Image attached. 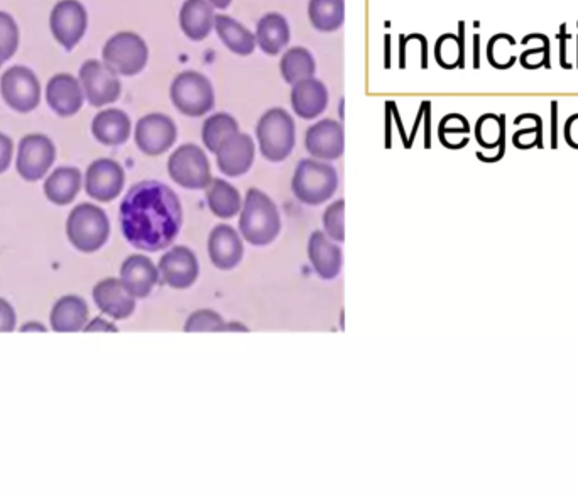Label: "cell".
Masks as SVG:
<instances>
[{
	"label": "cell",
	"mask_w": 578,
	"mask_h": 499,
	"mask_svg": "<svg viewBox=\"0 0 578 499\" xmlns=\"http://www.w3.org/2000/svg\"><path fill=\"white\" fill-rule=\"evenodd\" d=\"M120 229L126 241L146 253H158L176 241L183 227L180 197L161 181H139L122 198Z\"/></svg>",
	"instance_id": "6da1fadb"
},
{
	"label": "cell",
	"mask_w": 578,
	"mask_h": 499,
	"mask_svg": "<svg viewBox=\"0 0 578 499\" xmlns=\"http://www.w3.org/2000/svg\"><path fill=\"white\" fill-rule=\"evenodd\" d=\"M239 232L254 247H266L278 239L281 215L273 198L259 190H247L239 215Z\"/></svg>",
	"instance_id": "7a4b0ae2"
},
{
	"label": "cell",
	"mask_w": 578,
	"mask_h": 499,
	"mask_svg": "<svg viewBox=\"0 0 578 499\" xmlns=\"http://www.w3.org/2000/svg\"><path fill=\"white\" fill-rule=\"evenodd\" d=\"M339 188V173L328 161L306 158L296 166L291 192L308 207L330 202Z\"/></svg>",
	"instance_id": "3957f363"
},
{
	"label": "cell",
	"mask_w": 578,
	"mask_h": 499,
	"mask_svg": "<svg viewBox=\"0 0 578 499\" xmlns=\"http://www.w3.org/2000/svg\"><path fill=\"white\" fill-rule=\"evenodd\" d=\"M256 139L264 160L283 163L296 144V126L288 110L273 107L262 114L256 126Z\"/></svg>",
	"instance_id": "277c9868"
},
{
	"label": "cell",
	"mask_w": 578,
	"mask_h": 499,
	"mask_svg": "<svg viewBox=\"0 0 578 499\" xmlns=\"http://www.w3.org/2000/svg\"><path fill=\"white\" fill-rule=\"evenodd\" d=\"M66 236L80 253H97L109 241V217L93 203H80L68 215Z\"/></svg>",
	"instance_id": "5b68a950"
},
{
	"label": "cell",
	"mask_w": 578,
	"mask_h": 499,
	"mask_svg": "<svg viewBox=\"0 0 578 499\" xmlns=\"http://www.w3.org/2000/svg\"><path fill=\"white\" fill-rule=\"evenodd\" d=\"M170 99L183 116L203 117L215 107V90L203 73L186 70L171 83Z\"/></svg>",
	"instance_id": "8992f818"
},
{
	"label": "cell",
	"mask_w": 578,
	"mask_h": 499,
	"mask_svg": "<svg viewBox=\"0 0 578 499\" xmlns=\"http://www.w3.org/2000/svg\"><path fill=\"white\" fill-rule=\"evenodd\" d=\"M102 60L119 77H136L148 65V44L139 34L122 31L105 43Z\"/></svg>",
	"instance_id": "52a82bcc"
},
{
	"label": "cell",
	"mask_w": 578,
	"mask_h": 499,
	"mask_svg": "<svg viewBox=\"0 0 578 499\" xmlns=\"http://www.w3.org/2000/svg\"><path fill=\"white\" fill-rule=\"evenodd\" d=\"M168 175L185 190H205L213 180L208 156L197 144H181L168 160Z\"/></svg>",
	"instance_id": "ba28073f"
},
{
	"label": "cell",
	"mask_w": 578,
	"mask_h": 499,
	"mask_svg": "<svg viewBox=\"0 0 578 499\" xmlns=\"http://www.w3.org/2000/svg\"><path fill=\"white\" fill-rule=\"evenodd\" d=\"M0 94L12 110L28 114L41 102V85L33 70L16 65L0 78Z\"/></svg>",
	"instance_id": "9c48e42d"
},
{
	"label": "cell",
	"mask_w": 578,
	"mask_h": 499,
	"mask_svg": "<svg viewBox=\"0 0 578 499\" xmlns=\"http://www.w3.org/2000/svg\"><path fill=\"white\" fill-rule=\"evenodd\" d=\"M80 83L88 104L105 107L114 104L122 94L119 75L110 70L104 61L88 60L80 68Z\"/></svg>",
	"instance_id": "30bf717a"
},
{
	"label": "cell",
	"mask_w": 578,
	"mask_h": 499,
	"mask_svg": "<svg viewBox=\"0 0 578 499\" xmlns=\"http://www.w3.org/2000/svg\"><path fill=\"white\" fill-rule=\"evenodd\" d=\"M176 139H178L176 122L166 114L153 112L137 121L134 141L141 153L161 156L175 146Z\"/></svg>",
	"instance_id": "8fae6325"
},
{
	"label": "cell",
	"mask_w": 578,
	"mask_h": 499,
	"mask_svg": "<svg viewBox=\"0 0 578 499\" xmlns=\"http://www.w3.org/2000/svg\"><path fill=\"white\" fill-rule=\"evenodd\" d=\"M56 160L53 141L43 134H29L17 149V173L26 181H38L48 175Z\"/></svg>",
	"instance_id": "7c38bea8"
},
{
	"label": "cell",
	"mask_w": 578,
	"mask_h": 499,
	"mask_svg": "<svg viewBox=\"0 0 578 499\" xmlns=\"http://www.w3.org/2000/svg\"><path fill=\"white\" fill-rule=\"evenodd\" d=\"M87 26V9L78 0H60L51 11V33L66 51L73 50L82 41Z\"/></svg>",
	"instance_id": "4fadbf2b"
},
{
	"label": "cell",
	"mask_w": 578,
	"mask_h": 499,
	"mask_svg": "<svg viewBox=\"0 0 578 499\" xmlns=\"http://www.w3.org/2000/svg\"><path fill=\"white\" fill-rule=\"evenodd\" d=\"M158 269L161 281L173 290H188L200 276L197 254L186 246L168 249L159 259Z\"/></svg>",
	"instance_id": "5bb4252c"
},
{
	"label": "cell",
	"mask_w": 578,
	"mask_h": 499,
	"mask_svg": "<svg viewBox=\"0 0 578 499\" xmlns=\"http://www.w3.org/2000/svg\"><path fill=\"white\" fill-rule=\"evenodd\" d=\"M126 185V171L115 160L100 158L88 166L85 192L100 203L114 202Z\"/></svg>",
	"instance_id": "9a60e30c"
},
{
	"label": "cell",
	"mask_w": 578,
	"mask_h": 499,
	"mask_svg": "<svg viewBox=\"0 0 578 499\" xmlns=\"http://www.w3.org/2000/svg\"><path fill=\"white\" fill-rule=\"evenodd\" d=\"M305 148L315 160H340L345 151L344 126L333 119L315 122L306 131Z\"/></svg>",
	"instance_id": "2e32d148"
},
{
	"label": "cell",
	"mask_w": 578,
	"mask_h": 499,
	"mask_svg": "<svg viewBox=\"0 0 578 499\" xmlns=\"http://www.w3.org/2000/svg\"><path fill=\"white\" fill-rule=\"evenodd\" d=\"M217 156V166L220 173L229 178H239L251 171L256 160V141L244 132H237L229 139H225Z\"/></svg>",
	"instance_id": "e0dca14e"
},
{
	"label": "cell",
	"mask_w": 578,
	"mask_h": 499,
	"mask_svg": "<svg viewBox=\"0 0 578 499\" xmlns=\"http://www.w3.org/2000/svg\"><path fill=\"white\" fill-rule=\"evenodd\" d=\"M207 251L215 268L232 271L244 258V239L232 225L220 224L208 236Z\"/></svg>",
	"instance_id": "ac0fdd59"
},
{
	"label": "cell",
	"mask_w": 578,
	"mask_h": 499,
	"mask_svg": "<svg viewBox=\"0 0 578 499\" xmlns=\"http://www.w3.org/2000/svg\"><path fill=\"white\" fill-rule=\"evenodd\" d=\"M93 302L100 312L114 320H126L136 312V298L127 290L120 278H105L92 291Z\"/></svg>",
	"instance_id": "d6986e66"
},
{
	"label": "cell",
	"mask_w": 578,
	"mask_h": 499,
	"mask_svg": "<svg viewBox=\"0 0 578 499\" xmlns=\"http://www.w3.org/2000/svg\"><path fill=\"white\" fill-rule=\"evenodd\" d=\"M289 100L296 116L305 121H315L327 110L330 95L327 85L313 77L291 85Z\"/></svg>",
	"instance_id": "ffe728a7"
},
{
	"label": "cell",
	"mask_w": 578,
	"mask_h": 499,
	"mask_svg": "<svg viewBox=\"0 0 578 499\" xmlns=\"http://www.w3.org/2000/svg\"><path fill=\"white\" fill-rule=\"evenodd\" d=\"M159 280L158 266L148 256L132 254L120 266V281L136 300L148 298Z\"/></svg>",
	"instance_id": "44dd1931"
},
{
	"label": "cell",
	"mask_w": 578,
	"mask_h": 499,
	"mask_svg": "<svg viewBox=\"0 0 578 499\" xmlns=\"http://www.w3.org/2000/svg\"><path fill=\"white\" fill-rule=\"evenodd\" d=\"M308 259L311 268L322 280L332 281L340 275L344 256L337 242L323 231H315L308 241Z\"/></svg>",
	"instance_id": "7402d4cb"
},
{
	"label": "cell",
	"mask_w": 578,
	"mask_h": 499,
	"mask_svg": "<svg viewBox=\"0 0 578 499\" xmlns=\"http://www.w3.org/2000/svg\"><path fill=\"white\" fill-rule=\"evenodd\" d=\"M46 100L58 116H75L85 100L82 83L70 73H58L48 82Z\"/></svg>",
	"instance_id": "603a6c76"
},
{
	"label": "cell",
	"mask_w": 578,
	"mask_h": 499,
	"mask_svg": "<svg viewBox=\"0 0 578 499\" xmlns=\"http://www.w3.org/2000/svg\"><path fill=\"white\" fill-rule=\"evenodd\" d=\"M215 16V7L208 0H185L178 22L186 38L202 43L215 29Z\"/></svg>",
	"instance_id": "cb8c5ba5"
},
{
	"label": "cell",
	"mask_w": 578,
	"mask_h": 499,
	"mask_svg": "<svg viewBox=\"0 0 578 499\" xmlns=\"http://www.w3.org/2000/svg\"><path fill=\"white\" fill-rule=\"evenodd\" d=\"M256 43L259 50L268 56L281 55L291 41V28L283 14L268 12L257 21Z\"/></svg>",
	"instance_id": "d4e9b609"
},
{
	"label": "cell",
	"mask_w": 578,
	"mask_h": 499,
	"mask_svg": "<svg viewBox=\"0 0 578 499\" xmlns=\"http://www.w3.org/2000/svg\"><path fill=\"white\" fill-rule=\"evenodd\" d=\"M132 122L124 110L105 109L100 110L93 117L92 134L104 146H120L127 143L131 138Z\"/></svg>",
	"instance_id": "484cf974"
},
{
	"label": "cell",
	"mask_w": 578,
	"mask_h": 499,
	"mask_svg": "<svg viewBox=\"0 0 578 499\" xmlns=\"http://www.w3.org/2000/svg\"><path fill=\"white\" fill-rule=\"evenodd\" d=\"M213 31L217 33L225 48L234 55L251 56L256 51V34L234 17L217 14Z\"/></svg>",
	"instance_id": "4316f807"
},
{
	"label": "cell",
	"mask_w": 578,
	"mask_h": 499,
	"mask_svg": "<svg viewBox=\"0 0 578 499\" xmlns=\"http://www.w3.org/2000/svg\"><path fill=\"white\" fill-rule=\"evenodd\" d=\"M51 329L55 332H80L88 324V305L77 295L61 297L53 305L50 315Z\"/></svg>",
	"instance_id": "83f0119b"
},
{
	"label": "cell",
	"mask_w": 578,
	"mask_h": 499,
	"mask_svg": "<svg viewBox=\"0 0 578 499\" xmlns=\"http://www.w3.org/2000/svg\"><path fill=\"white\" fill-rule=\"evenodd\" d=\"M82 183L83 176L78 168L61 166L44 181V193L51 203L63 207L77 198L82 190Z\"/></svg>",
	"instance_id": "f1b7e54d"
},
{
	"label": "cell",
	"mask_w": 578,
	"mask_h": 499,
	"mask_svg": "<svg viewBox=\"0 0 578 499\" xmlns=\"http://www.w3.org/2000/svg\"><path fill=\"white\" fill-rule=\"evenodd\" d=\"M205 198L210 212L215 217L225 220L234 219L235 215H239L244 202L239 190L222 178H213L210 181V185L205 188Z\"/></svg>",
	"instance_id": "f546056e"
},
{
	"label": "cell",
	"mask_w": 578,
	"mask_h": 499,
	"mask_svg": "<svg viewBox=\"0 0 578 499\" xmlns=\"http://www.w3.org/2000/svg\"><path fill=\"white\" fill-rule=\"evenodd\" d=\"M279 72H281L284 82L288 85H295L301 80L315 77L317 61L308 48L293 46V48L284 51L283 56H281Z\"/></svg>",
	"instance_id": "4dcf8cb0"
},
{
	"label": "cell",
	"mask_w": 578,
	"mask_h": 499,
	"mask_svg": "<svg viewBox=\"0 0 578 499\" xmlns=\"http://www.w3.org/2000/svg\"><path fill=\"white\" fill-rule=\"evenodd\" d=\"M308 17L320 33H337L345 22V0H308Z\"/></svg>",
	"instance_id": "1f68e13d"
},
{
	"label": "cell",
	"mask_w": 578,
	"mask_h": 499,
	"mask_svg": "<svg viewBox=\"0 0 578 499\" xmlns=\"http://www.w3.org/2000/svg\"><path fill=\"white\" fill-rule=\"evenodd\" d=\"M435 60L445 70L465 68V22H459V34H442L435 44Z\"/></svg>",
	"instance_id": "d6a6232c"
},
{
	"label": "cell",
	"mask_w": 578,
	"mask_h": 499,
	"mask_svg": "<svg viewBox=\"0 0 578 499\" xmlns=\"http://www.w3.org/2000/svg\"><path fill=\"white\" fill-rule=\"evenodd\" d=\"M240 132L239 122L227 112H217L208 117L202 126V141L210 153H217L225 139Z\"/></svg>",
	"instance_id": "836d02e7"
},
{
	"label": "cell",
	"mask_w": 578,
	"mask_h": 499,
	"mask_svg": "<svg viewBox=\"0 0 578 499\" xmlns=\"http://www.w3.org/2000/svg\"><path fill=\"white\" fill-rule=\"evenodd\" d=\"M519 46V41L511 34H496L489 39L487 44V60L496 70H508L518 61V56L513 51Z\"/></svg>",
	"instance_id": "e575fe53"
},
{
	"label": "cell",
	"mask_w": 578,
	"mask_h": 499,
	"mask_svg": "<svg viewBox=\"0 0 578 499\" xmlns=\"http://www.w3.org/2000/svg\"><path fill=\"white\" fill-rule=\"evenodd\" d=\"M227 322L222 319L220 313L210 308H202L197 312L191 313L190 317L186 319L183 330L188 334L193 332H224V327Z\"/></svg>",
	"instance_id": "d590c367"
},
{
	"label": "cell",
	"mask_w": 578,
	"mask_h": 499,
	"mask_svg": "<svg viewBox=\"0 0 578 499\" xmlns=\"http://www.w3.org/2000/svg\"><path fill=\"white\" fill-rule=\"evenodd\" d=\"M551 44L550 39L546 34H540V41L536 43L533 48L523 51L519 55V63L526 70H538L541 66H545L546 70L551 68Z\"/></svg>",
	"instance_id": "8d00e7d4"
},
{
	"label": "cell",
	"mask_w": 578,
	"mask_h": 499,
	"mask_svg": "<svg viewBox=\"0 0 578 499\" xmlns=\"http://www.w3.org/2000/svg\"><path fill=\"white\" fill-rule=\"evenodd\" d=\"M345 202L344 200H337V202L330 203L325 214H323V229L332 241H345V227H344Z\"/></svg>",
	"instance_id": "74e56055"
},
{
	"label": "cell",
	"mask_w": 578,
	"mask_h": 499,
	"mask_svg": "<svg viewBox=\"0 0 578 499\" xmlns=\"http://www.w3.org/2000/svg\"><path fill=\"white\" fill-rule=\"evenodd\" d=\"M19 46V29L11 14L0 12V51L4 53L7 60H11L16 55Z\"/></svg>",
	"instance_id": "f35d334b"
},
{
	"label": "cell",
	"mask_w": 578,
	"mask_h": 499,
	"mask_svg": "<svg viewBox=\"0 0 578 499\" xmlns=\"http://www.w3.org/2000/svg\"><path fill=\"white\" fill-rule=\"evenodd\" d=\"M501 119V116H494V114H486L482 116L477 122V127H475V134H477V141H479L484 148L491 149V139L496 138L499 141V136H501V124H499V129H494L492 131L491 127L497 124Z\"/></svg>",
	"instance_id": "ab89813d"
},
{
	"label": "cell",
	"mask_w": 578,
	"mask_h": 499,
	"mask_svg": "<svg viewBox=\"0 0 578 499\" xmlns=\"http://www.w3.org/2000/svg\"><path fill=\"white\" fill-rule=\"evenodd\" d=\"M470 126L467 119L460 114H450V116L443 117L442 124H440V139H445L450 134H469Z\"/></svg>",
	"instance_id": "60d3db41"
},
{
	"label": "cell",
	"mask_w": 578,
	"mask_h": 499,
	"mask_svg": "<svg viewBox=\"0 0 578 499\" xmlns=\"http://www.w3.org/2000/svg\"><path fill=\"white\" fill-rule=\"evenodd\" d=\"M17 317L11 303L6 298H0V332H12L16 329Z\"/></svg>",
	"instance_id": "b9f144b4"
},
{
	"label": "cell",
	"mask_w": 578,
	"mask_h": 499,
	"mask_svg": "<svg viewBox=\"0 0 578 499\" xmlns=\"http://www.w3.org/2000/svg\"><path fill=\"white\" fill-rule=\"evenodd\" d=\"M12 153H14L12 139L0 132V175L9 170L12 163Z\"/></svg>",
	"instance_id": "7bdbcfd3"
},
{
	"label": "cell",
	"mask_w": 578,
	"mask_h": 499,
	"mask_svg": "<svg viewBox=\"0 0 578 499\" xmlns=\"http://www.w3.org/2000/svg\"><path fill=\"white\" fill-rule=\"evenodd\" d=\"M558 39H560V65H562L563 70H572V63H570L567 58L570 34L567 33V24H565V22L560 26Z\"/></svg>",
	"instance_id": "ee69618b"
},
{
	"label": "cell",
	"mask_w": 578,
	"mask_h": 499,
	"mask_svg": "<svg viewBox=\"0 0 578 499\" xmlns=\"http://www.w3.org/2000/svg\"><path fill=\"white\" fill-rule=\"evenodd\" d=\"M565 139L570 146L578 149V114L570 117L565 124Z\"/></svg>",
	"instance_id": "f6af8a7d"
},
{
	"label": "cell",
	"mask_w": 578,
	"mask_h": 499,
	"mask_svg": "<svg viewBox=\"0 0 578 499\" xmlns=\"http://www.w3.org/2000/svg\"><path fill=\"white\" fill-rule=\"evenodd\" d=\"M85 332H119L112 322H107L105 319H93L90 324L85 325Z\"/></svg>",
	"instance_id": "bcb514c9"
},
{
	"label": "cell",
	"mask_w": 578,
	"mask_h": 499,
	"mask_svg": "<svg viewBox=\"0 0 578 499\" xmlns=\"http://www.w3.org/2000/svg\"><path fill=\"white\" fill-rule=\"evenodd\" d=\"M551 146L558 148V102H551Z\"/></svg>",
	"instance_id": "7dc6e473"
},
{
	"label": "cell",
	"mask_w": 578,
	"mask_h": 499,
	"mask_svg": "<svg viewBox=\"0 0 578 499\" xmlns=\"http://www.w3.org/2000/svg\"><path fill=\"white\" fill-rule=\"evenodd\" d=\"M224 332H249L246 325L240 322H227L224 327Z\"/></svg>",
	"instance_id": "c3c4849f"
},
{
	"label": "cell",
	"mask_w": 578,
	"mask_h": 499,
	"mask_svg": "<svg viewBox=\"0 0 578 499\" xmlns=\"http://www.w3.org/2000/svg\"><path fill=\"white\" fill-rule=\"evenodd\" d=\"M474 68L479 70L480 68V36L475 34L474 36Z\"/></svg>",
	"instance_id": "681fc988"
},
{
	"label": "cell",
	"mask_w": 578,
	"mask_h": 499,
	"mask_svg": "<svg viewBox=\"0 0 578 499\" xmlns=\"http://www.w3.org/2000/svg\"><path fill=\"white\" fill-rule=\"evenodd\" d=\"M21 332H46V327L39 322H29V324L21 327Z\"/></svg>",
	"instance_id": "f907efd6"
},
{
	"label": "cell",
	"mask_w": 578,
	"mask_h": 499,
	"mask_svg": "<svg viewBox=\"0 0 578 499\" xmlns=\"http://www.w3.org/2000/svg\"><path fill=\"white\" fill-rule=\"evenodd\" d=\"M208 2H210L215 9H220V11L229 9L230 4H232V0H208Z\"/></svg>",
	"instance_id": "816d5d0a"
},
{
	"label": "cell",
	"mask_w": 578,
	"mask_h": 499,
	"mask_svg": "<svg viewBox=\"0 0 578 499\" xmlns=\"http://www.w3.org/2000/svg\"><path fill=\"white\" fill-rule=\"evenodd\" d=\"M7 58L6 56H4V53H2V51H0V66L4 65V63H6Z\"/></svg>",
	"instance_id": "f5cc1de1"
},
{
	"label": "cell",
	"mask_w": 578,
	"mask_h": 499,
	"mask_svg": "<svg viewBox=\"0 0 578 499\" xmlns=\"http://www.w3.org/2000/svg\"><path fill=\"white\" fill-rule=\"evenodd\" d=\"M577 68H578V34H577Z\"/></svg>",
	"instance_id": "db71d44e"
}]
</instances>
